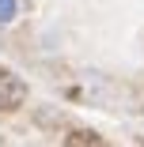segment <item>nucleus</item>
<instances>
[{
  "mask_svg": "<svg viewBox=\"0 0 144 147\" xmlns=\"http://www.w3.org/2000/svg\"><path fill=\"white\" fill-rule=\"evenodd\" d=\"M19 19V0H0V26H12Z\"/></svg>",
  "mask_w": 144,
  "mask_h": 147,
  "instance_id": "nucleus-1",
  "label": "nucleus"
}]
</instances>
